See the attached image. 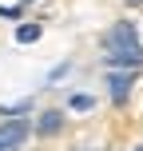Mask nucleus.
<instances>
[{
  "mask_svg": "<svg viewBox=\"0 0 143 151\" xmlns=\"http://www.w3.org/2000/svg\"><path fill=\"white\" fill-rule=\"evenodd\" d=\"M103 60L107 64H119V68H139L143 64V44L135 36V24H115V28H107L103 36Z\"/></svg>",
  "mask_w": 143,
  "mask_h": 151,
  "instance_id": "1",
  "label": "nucleus"
},
{
  "mask_svg": "<svg viewBox=\"0 0 143 151\" xmlns=\"http://www.w3.org/2000/svg\"><path fill=\"white\" fill-rule=\"evenodd\" d=\"M28 119H8V123H0V151H16L28 139Z\"/></svg>",
  "mask_w": 143,
  "mask_h": 151,
  "instance_id": "2",
  "label": "nucleus"
},
{
  "mask_svg": "<svg viewBox=\"0 0 143 151\" xmlns=\"http://www.w3.org/2000/svg\"><path fill=\"white\" fill-rule=\"evenodd\" d=\"M107 83H111V99H115V104H123V99L131 96L135 72H111V76H107Z\"/></svg>",
  "mask_w": 143,
  "mask_h": 151,
  "instance_id": "3",
  "label": "nucleus"
},
{
  "mask_svg": "<svg viewBox=\"0 0 143 151\" xmlns=\"http://www.w3.org/2000/svg\"><path fill=\"white\" fill-rule=\"evenodd\" d=\"M60 127H64V115H60V111H44V115H40V123H36L40 135H56Z\"/></svg>",
  "mask_w": 143,
  "mask_h": 151,
  "instance_id": "4",
  "label": "nucleus"
},
{
  "mask_svg": "<svg viewBox=\"0 0 143 151\" xmlns=\"http://www.w3.org/2000/svg\"><path fill=\"white\" fill-rule=\"evenodd\" d=\"M16 40H20V44H32V40H40V24H20V28H16Z\"/></svg>",
  "mask_w": 143,
  "mask_h": 151,
  "instance_id": "5",
  "label": "nucleus"
},
{
  "mask_svg": "<svg viewBox=\"0 0 143 151\" xmlns=\"http://www.w3.org/2000/svg\"><path fill=\"white\" fill-rule=\"evenodd\" d=\"M72 107L75 111H88V107H96V99L91 96H72Z\"/></svg>",
  "mask_w": 143,
  "mask_h": 151,
  "instance_id": "6",
  "label": "nucleus"
},
{
  "mask_svg": "<svg viewBox=\"0 0 143 151\" xmlns=\"http://www.w3.org/2000/svg\"><path fill=\"white\" fill-rule=\"evenodd\" d=\"M72 151H103V147H91V143H80V147H72Z\"/></svg>",
  "mask_w": 143,
  "mask_h": 151,
  "instance_id": "7",
  "label": "nucleus"
},
{
  "mask_svg": "<svg viewBox=\"0 0 143 151\" xmlns=\"http://www.w3.org/2000/svg\"><path fill=\"white\" fill-rule=\"evenodd\" d=\"M135 151H143V147H135Z\"/></svg>",
  "mask_w": 143,
  "mask_h": 151,
  "instance_id": "8",
  "label": "nucleus"
}]
</instances>
